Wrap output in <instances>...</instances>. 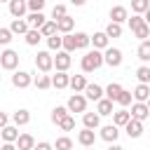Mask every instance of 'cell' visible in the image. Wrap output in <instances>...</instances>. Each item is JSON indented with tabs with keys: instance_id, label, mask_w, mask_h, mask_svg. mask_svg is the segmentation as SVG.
I'll use <instances>...</instances> for the list:
<instances>
[{
	"instance_id": "cell-48",
	"label": "cell",
	"mask_w": 150,
	"mask_h": 150,
	"mask_svg": "<svg viewBox=\"0 0 150 150\" xmlns=\"http://www.w3.org/2000/svg\"><path fill=\"white\" fill-rule=\"evenodd\" d=\"M5 124H9V115H7V112H2V110H0V129H2V127H5Z\"/></svg>"
},
{
	"instance_id": "cell-32",
	"label": "cell",
	"mask_w": 150,
	"mask_h": 150,
	"mask_svg": "<svg viewBox=\"0 0 150 150\" xmlns=\"http://www.w3.org/2000/svg\"><path fill=\"white\" fill-rule=\"evenodd\" d=\"M40 33H42L45 38H49V35H54V33H59V26H56V19H47V21L42 23V28H40Z\"/></svg>"
},
{
	"instance_id": "cell-4",
	"label": "cell",
	"mask_w": 150,
	"mask_h": 150,
	"mask_svg": "<svg viewBox=\"0 0 150 150\" xmlns=\"http://www.w3.org/2000/svg\"><path fill=\"white\" fill-rule=\"evenodd\" d=\"M35 68H38L40 73H49V70L54 68V56H52V52H38V54H35Z\"/></svg>"
},
{
	"instance_id": "cell-36",
	"label": "cell",
	"mask_w": 150,
	"mask_h": 150,
	"mask_svg": "<svg viewBox=\"0 0 150 150\" xmlns=\"http://www.w3.org/2000/svg\"><path fill=\"white\" fill-rule=\"evenodd\" d=\"M56 127H59L61 131H73V129H75V117L68 112V115H66V117H63V120H61Z\"/></svg>"
},
{
	"instance_id": "cell-7",
	"label": "cell",
	"mask_w": 150,
	"mask_h": 150,
	"mask_svg": "<svg viewBox=\"0 0 150 150\" xmlns=\"http://www.w3.org/2000/svg\"><path fill=\"white\" fill-rule=\"evenodd\" d=\"M98 136H101L105 143H117V138H120V127H117L115 122H112V124H105V127H101Z\"/></svg>"
},
{
	"instance_id": "cell-6",
	"label": "cell",
	"mask_w": 150,
	"mask_h": 150,
	"mask_svg": "<svg viewBox=\"0 0 150 150\" xmlns=\"http://www.w3.org/2000/svg\"><path fill=\"white\" fill-rule=\"evenodd\" d=\"M12 84H14L16 89H26V87L33 84V75L26 73V70H14V75H12Z\"/></svg>"
},
{
	"instance_id": "cell-37",
	"label": "cell",
	"mask_w": 150,
	"mask_h": 150,
	"mask_svg": "<svg viewBox=\"0 0 150 150\" xmlns=\"http://www.w3.org/2000/svg\"><path fill=\"white\" fill-rule=\"evenodd\" d=\"M148 7H150V0H131V12L134 14H145Z\"/></svg>"
},
{
	"instance_id": "cell-22",
	"label": "cell",
	"mask_w": 150,
	"mask_h": 150,
	"mask_svg": "<svg viewBox=\"0 0 150 150\" xmlns=\"http://www.w3.org/2000/svg\"><path fill=\"white\" fill-rule=\"evenodd\" d=\"M91 45H94L96 49H105V47L110 45V38H108V33H105V30H98V33H94V35H91Z\"/></svg>"
},
{
	"instance_id": "cell-17",
	"label": "cell",
	"mask_w": 150,
	"mask_h": 150,
	"mask_svg": "<svg viewBox=\"0 0 150 150\" xmlns=\"http://www.w3.org/2000/svg\"><path fill=\"white\" fill-rule=\"evenodd\" d=\"M9 14L12 16H23L28 12V0H9Z\"/></svg>"
},
{
	"instance_id": "cell-30",
	"label": "cell",
	"mask_w": 150,
	"mask_h": 150,
	"mask_svg": "<svg viewBox=\"0 0 150 150\" xmlns=\"http://www.w3.org/2000/svg\"><path fill=\"white\" fill-rule=\"evenodd\" d=\"M33 84H35L38 89H42V91H45V89H49V87H52V75L40 73V75H35V77H33Z\"/></svg>"
},
{
	"instance_id": "cell-45",
	"label": "cell",
	"mask_w": 150,
	"mask_h": 150,
	"mask_svg": "<svg viewBox=\"0 0 150 150\" xmlns=\"http://www.w3.org/2000/svg\"><path fill=\"white\" fill-rule=\"evenodd\" d=\"M12 35H14V33H12L9 28H0V47H7V45L12 42Z\"/></svg>"
},
{
	"instance_id": "cell-13",
	"label": "cell",
	"mask_w": 150,
	"mask_h": 150,
	"mask_svg": "<svg viewBox=\"0 0 150 150\" xmlns=\"http://www.w3.org/2000/svg\"><path fill=\"white\" fill-rule=\"evenodd\" d=\"M129 19V9L124 5H115L110 7V21H117V23H124Z\"/></svg>"
},
{
	"instance_id": "cell-43",
	"label": "cell",
	"mask_w": 150,
	"mask_h": 150,
	"mask_svg": "<svg viewBox=\"0 0 150 150\" xmlns=\"http://www.w3.org/2000/svg\"><path fill=\"white\" fill-rule=\"evenodd\" d=\"M136 77H138V82H148L150 84V68L148 66H138L136 68Z\"/></svg>"
},
{
	"instance_id": "cell-9",
	"label": "cell",
	"mask_w": 150,
	"mask_h": 150,
	"mask_svg": "<svg viewBox=\"0 0 150 150\" xmlns=\"http://www.w3.org/2000/svg\"><path fill=\"white\" fill-rule=\"evenodd\" d=\"M131 117H136V120H148L150 117V108H148V103L145 101H134L131 103Z\"/></svg>"
},
{
	"instance_id": "cell-31",
	"label": "cell",
	"mask_w": 150,
	"mask_h": 150,
	"mask_svg": "<svg viewBox=\"0 0 150 150\" xmlns=\"http://www.w3.org/2000/svg\"><path fill=\"white\" fill-rule=\"evenodd\" d=\"M73 91H84L87 87V77L84 75H70V84H68Z\"/></svg>"
},
{
	"instance_id": "cell-5",
	"label": "cell",
	"mask_w": 150,
	"mask_h": 150,
	"mask_svg": "<svg viewBox=\"0 0 150 150\" xmlns=\"http://www.w3.org/2000/svg\"><path fill=\"white\" fill-rule=\"evenodd\" d=\"M87 101H89V98H87L82 91H75V94L68 98V103H66V105H68V110H70V112H84V110H87Z\"/></svg>"
},
{
	"instance_id": "cell-42",
	"label": "cell",
	"mask_w": 150,
	"mask_h": 150,
	"mask_svg": "<svg viewBox=\"0 0 150 150\" xmlns=\"http://www.w3.org/2000/svg\"><path fill=\"white\" fill-rule=\"evenodd\" d=\"M54 148H56V150H70V148H73V141H70L68 136H59L56 143H54Z\"/></svg>"
},
{
	"instance_id": "cell-47",
	"label": "cell",
	"mask_w": 150,
	"mask_h": 150,
	"mask_svg": "<svg viewBox=\"0 0 150 150\" xmlns=\"http://www.w3.org/2000/svg\"><path fill=\"white\" fill-rule=\"evenodd\" d=\"M63 14H68L66 12V5H54L52 7V19H61Z\"/></svg>"
},
{
	"instance_id": "cell-49",
	"label": "cell",
	"mask_w": 150,
	"mask_h": 150,
	"mask_svg": "<svg viewBox=\"0 0 150 150\" xmlns=\"http://www.w3.org/2000/svg\"><path fill=\"white\" fill-rule=\"evenodd\" d=\"M49 148H54V145L47 143V141H40V143H38V150H49Z\"/></svg>"
},
{
	"instance_id": "cell-20",
	"label": "cell",
	"mask_w": 150,
	"mask_h": 150,
	"mask_svg": "<svg viewBox=\"0 0 150 150\" xmlns=\"http://www.w3.org/2000/svg\"><path fill=\"white\" fill-rule=\"evenodd\" d=\"M129 120H131V110H127L124 105H122L120 110H112V122H115L117 127H124Z\"/></svg>"
},
{
	"instance_id": "cell-38",
	"label": "cell",
	"mask_w": 150,
	"mask_h": 150,
	"mask_svg": "<svg viewBox=\"0 0 150 150\" xmlns=\"http://www.w3.org/2000/svg\"><path fill=\"white\" fill-rule=\"evenodd\" d=\"M105 33H108V38H120V35H122V23L110 21V23L105 26Z\"/></svg>"
},
{
	"instance_id": "cell-10",
	"label": "cell",
	"mask_w": 150,
	"mask_h": 150,
	"mask_svg": "<svg viewBox=\"0 0 150 150\" xmlns=\"http://www.w3.org/2000/svg\"><path fill=\"white\" fill-rule=\"evenodd\" d=\"M77 143H80L82 148H91V145L96 143V134H94V129L82 127V131H77Z\"/></svg>"
},
{
	"instance_id": "cell-26",
	"label": "cell",
	"mask_w": 150,
	"mask_h": 150,
	"mask_svg": "<svg viewBox=\"0 0 150 150\" xmlns=\"http://www.w3.org/2000/svg\"><path fill=\"white\" fill-rule=\"evenodd\" d=\"M23 38H26V45H28V47H38L45 35L40 33V28H28V33H26Z\"/></svg>"
},
{
	"instance_id": "cell-18",
	"label": "cell",
	"mask_w": 150,
	"mask_h": 150,
	"mask_svg": "<svg viewBox=\"0 0 150 150\" xmlns=\"http://www.w3.org/2000/svg\"><path fill=\"white\" fill-rule=\"evenodd\" d=\"M56 26H59V33H61V35H63V33H73V28H75V19L68 16V14H63L61 19H56Z\"/></svg>"
},
{
	"instance_id": "cell-8",
	"label": "cell",
	"mask_w": 150,
	"mask_h": 150,
	"mask_svg": "<svg viewBox=\"0 0 150 150\" xmlns=\"http://www.w3.org/2000/svg\"><path fill=\"white\" fill-rule=\"evenodd\" d=\"M70 63H73L70 52L59 49V52H56V56H54V68H56V70H68V68H70Z\"/></svg>"
},
{
	"instance_id": "cell-40",
	"label": "cell",
	"mask_w": 150,
	"mask_h": 150,
	"mask_svg": "<svg viewBox=\"0 0 150 150\" xmlns=\"http://www.w3.org/2000/svg\"><path fill=\"white\" fill-rule=\"evenodd\" d=\"M134 33V38H138V40H145V38H150V23L145 21L143 26H138L136 30H131Z\"/></svg>"
},
{
	"instance_id": "cell-3",
	"label": "cell",
	"mask_w": 150,
	"mask_h": 150,
	"mask_svg": "<svg viewBox=\"0 0 150 150\" xmlns=\"http://www.w3.org/2000/svg\"><path fill=\"white\" fill-rule=\"evenodd\" d=\"M103 61H105V66H110V68H117V66H122V61H124V56H122V49H117V47H105L103 49Z\"/></svg>"
},
{
	"instance_id": "cell-54",
	"label": "cell",
	"mask_w": 150,
	"mask_h": 150,
	"mask_svg": "<svg viewBox=\"0 0 150 150\" xmlns=\"http://www.w3.org/2000/svg\"><path fill=\"white\" fill-rule=\"evenodd\" d=\"M0 2H9V0H0Z\"/></svg>"
},
{
	"instance_id": "cell-41",
	"label": "cell",
	"mask_w": 150,
	"mask_h": 150,
	"mask_svg": "<svg viewBox=\"0 0 150 150\" xmlns=\"http://www.w3.org/2000/svg\"><path fill=\"white\" fill-rule=\"evenodd\" d=\"M131 98H134V94H131V91H127V89H122V91H120V96L115 98V103H120V105H124V108H127V105H131Z\"/></svg>"
},
{
	"instance_id": "cell-24",
	"label": "cell",
	"mask_w": 150,
	"mask_h": 150,
	"mask_svg": "<svg viewBox=\"0 0 150 150\" xmlns=\"http://www.w3.org/2000/svg\"><path fill=\"white\" fill-rule=\"evenodd\" d=\"M12 122H14L16 127H26V124L30 122V112H28L26 108H19L16 112H12Z\"/></svg>"
},
{
	"instance_id": "cell-19",
	"label": "cell",
	"mask_w": 150,
	"mask_h": 150,
	"mask_svg": "<svg viewBox=\"0 0 150 150\" xmlns=\"http://www.w3.org/2000/svg\"><path fill=\"white\" fill-rule=\"evenodd\" d=\"M112 103H115V101H110L108 96L98 98V101H96V112H98L101 117H105V115H112Z\"/></svg>"
},
{
	"instance_id": "cell-2",
	"label": "cell",
	"mask_w": 150,
	"mask_h": 150,
	"mask_svg": "<svg viewBox=\"0 0 150 150\" xmlns=\"http://www.w3.org/2000/svg\"><path fill=\"white\" fill-rule=\"evenodd\" d=\"M19 59H21L19 52H14V49L7 47V49L0 52V68L2 70H16L19 68Z\"/></svg>"
},
{
	"instance_id": "cell-34",
	"label": "cell",
	"mask_w": 150,
	"mask_h": 150,
	"mask_svg": "<svg viewBox=\"0 0 150 150\" xmlns=\"http://www.w3.org/2000/svg\"><path fill=\"white\" fill-rule=\"evenodd\" d=\"M68 112H70V110H68V105H56V108L52 110V122H54V124H59Z\"/></svg>"
},
{
	"instance_id": "cell-50",
	"label": "cell",
	"mask_w": 150,
	"mask_h": 150,
	"mask_svg": "<svg viewBox=\"0 0 150 150\" xmlns=\"http://www.w3.org/2000/svg\"><path fill=\"white\" fill-rule=\"evenodd\" d=\"M87 0H70V5H75V7H82Z\"/></svg>"
},
{
	"instance_id": "cell-12",
	"label": "cell",
	"mask_w": 150,
	"mask_h": 150,
	"mask_svg": "<svg viewBox=\"0 0 150 150\" xmlns=\"http://www.w3.org/2000/svg\"><path fill=\"white\" fill-rule=\"evenodd\" d=\"M0 136H2V141L5 143H16V138H19V127L12 122V124H5L2 129H0Z\"/></svg>"
},
{
	"instance_id": "cell-21",
	"label": "cell",
	"mask_w": 150,
	"mask_h": 150,
	"mask_svg": "<svg viewBox=\"0 0 150 150\" xmlns=\"http://www.w3.org/2000/svg\"><path fill=\"white\" fill-rule=\"evenodd\" d=\"M82 124L84 127H89V129H98L101 127V115L98 112H82Z\"/></svg>"
},
{
	"instance_id": "cell-23",
	"label": "cell",
	"mask_w": 150,
	"mask_h": 150,
	"mask_svg": "<svg viewBox=\"0 0 150 150\" xmlns=\"http://www.w3.org/2000/svg\"><path fill=\"white\" fill-rule=\"evenodd\" d=\"M150 98V84L148 82H138L134 89V101H148Z\"/></svg>"
},
{
	"instance_id": "cell-29",
	"label": "cell",
	"mask_w": 150,
	"mask_h": 150,
	"mask_svg": "<svg viewBox=\"0 0 150 150\" xmlns=\"http://www.w3.org/2000/svg\"><path fill=\"white\" fill-rule=\"evenodd\" d=\"M45 40H47L49 52H59V49L63 47V35H61V33H54V35H49V38H45Z\"/></svg>"
},
{
	"instance_id": "cell-44",
	"label": "cell",
	"mask_w": 150,
	"mask_h": 150,
	"mask_svg": "<svg viewBox=\"0 0 150 150\" xmlns=\"http://www.w3.org/2000/svg\"><path fill=\"white\" fill-rule=\"evenodd\" d=\"M127 21H129V28H131V30H136L138 26H143V23H145V16H143V14H134V16H131V19H127Z\"/></svg>"
},
{
	"instance_id": "cell-11",
	"label": "cell",
	"mask_w": 150,
	"mask_h": 150,
	"mask_svg": "<svg viewBox=\"0 0 150 150\" xmlns=\"http://www.w3.org/2000/svg\"><path fill=\"white\" fill-rule=\"evenodd\" d=\"M124 131H127L129 138H141V134H143V122L136 120V117H131V120L124 124Z\"/></svg>"
},
{
	"instance_id": "cell-52",
	"label": "cell",
	"mask_w": 150,
	"mask_h": 150,
	"mask_svg": "<svg viewBox=\"0 0 150 150\" xmlns=\"http://www.w3.org/2000/svg\"><path fill=\"white\" fill-rule=\"evenodd\" d=\"M143 16H145V21H148V23H150V7H148V9H145V14H143Z\"/></svg>"
},
{
	"instance_id": "cell-25",
	"label": "cell",
	"mask_w": 150,
	"mask_h": 150,
	"mask_svg": "<svg viewBox=\"0 0 150 150\" xmlns=\"http://www.w3.org/2000/svg\"><path fill=\"white\" fill-rule=\"evenodd\" d=\"M38 143H35V138L30 136V134H19V138H16V148L19 150H33Z\"/></svg>"
},
{
	"instance_id": "cell-15",
	"label": "cell",
	"mask_w": 150,
	"mask_h": 150,
	"mask_svg": "<svg viewBox=\"0 0 150 150\" xmlns=\"http://www.w3.org/2000/svg\"><path fill=\"white\" fill-rule=\"evenodd\" d=\"M70 84V75H68V70H56V75H52V87H56V89H66Z\"/></svg>"
},
{
	"instance_id": "cell-14",
	"label": "cell",
	"mask_w": 150,
	"mask_h": 150,
	"mask_svg": "<svg viewBox=\"0 0 150 150\" xmlns=\"http://www.w3.org/2000/svg\"><path fill=\"white\" fill-rule=\"evenodd\" d=\"M28 28H30V26H28V21H26L23 16H14V21L9 23V30H12L14 35H26Z\"/></svg>"
},
{
	"instance_id": "cell-53",
	"label": "cell",
	"mask_w": 150,
	"mask_h": 150,
	"mask_svg": "<svg viewBox=\"0 0 150 150\" xmlns=\"http://www.w3.org/2000/svg\"><path fill=\"white\" fill-rule=\"evenodd\" d=\"M145 103H148V108H150V98H148V101H145Z\"/></svg>"
},
{
	"instance_id": "cell-28",
	"label": "cell",
	"mask_w": 150,
	"mask_h": 150,
	"mask_svg": "<svg viewBox=\"0 0 150 150\" xmlns=\"http://www.w3.org/2000/svg\"><path fill=\"white\" fill-rule=\"evenodd\" d=\"M136 54H138V59H141L143 63H148V61H150V38H145V40H141V45H138V49H136Z\"/></svg>"
},
{
	"instance_id": "cell-33",
	"label": "cell",
	"mask_w": 150,
	"mask_h": 150,
	"mask_svg": "<svg viewBox=\"0 0 150 150\" xmlns=\"http://www.w3.org/2000/svg\"><path fill=\"white\" fill-rule=\"evenodd\" d=\"M73 35H75L77 49H87V47L91 45V35H87V33H73Z\"/></svg>"
},
{
	"instance_id": "cell-35",
	"label": "cell",
	"mask_w": 150,
	"mask_h": 150,
	"mask_svg": "<svg viewBox=\"0 0 150 150\" xmlns=\"http://www.w3.org/2000/svg\"><path fill=\"white\" fill-rule=\"evenodd\" d=\"M61 49H66V52H70V54L77 49V45H75V35H73V33H63V47H61Z\"/></svg>"
},
{
	"instance_id": "cell-39",
	"label": "cell",
	"mask_w": 150,
	"mask_h": 150,
	"mask_svg": "<svg viewBox=\"0 0 150 150\" xmlns=\"http://www.w3.org/2000/svg\"><path fill=\"white\" fill-rule=\"evenodd\" d=\"M120 91H122V84H117V82H110V84L105 87V96H108L110 101H115V98L120 96Z\"/></svg>"
},
{
	"instance_id": "cell-16",
	"label": "cell",
	"mask_w": 150,
	"mask_h": 150,
	"mask_svg": "<svg viewBox=\"0 0 150 150\" xmlns=\"http://www.w3.org/2000/svg\"><path fill=\"white\" fill-rule=\"evenodd\" d=\"M84 96H87L89 101H98V98L105 96V89H103L101 84H89V82H87V87H84Z\"/></svg>"
},
{
	"instance_id": "cell-1",
	"label": "cell",
	"mask_w": 150,
	"mask_h": 150,
	"mask_svg": "<svg viewBox=\"0 0 150 150\" xmlns=\"http://www.w3.org/2000/svg\"><path fill=\"white\" fill-rule=\"evenodd\" d=\"M105 61H103V49H89V52H84V56H82V61H80V66H82V73H94V70H98L101 66H103Z\"/></svg>"
},
{
	"instance_id": "cell-27",
	"label": "cell",
	"mask_w": 150,
	"mask_h": 150,
	"mask_svg": "<svg viewBox=\"0 0 150 150\" xmlns=\"http://www.w3.org/2000/svg\"><path fill=\"white\" fill-rule=\"evenodd\" d=\"M26 21H28L30 28H42V23L47 21V16H45L42 12H30V14L26 16Z\"/></svg>"
},
{
	"instance_id": "cell-51",
	"label": "cell",
	"mask_w": 150,
	"mask_h": 150,
	"mask_svg": "<svg viewBox=\"0 0 150 150\" xmlns=\"http://www.w3.org/2000/svg\"><path fill=\"white\" fill-rule=\"evenodd\" d=\"M2 150H14V143H2Z\"/></svg>"
},
{
	"instance_id": "cell-55",
	"label": "cell",
	"mask_w": 150,
	"mask_h": 150,
	"mask_svg": "<svg viewBox=\"0 0 150 150\" xmlns=\"http://www.w3.org/2000/svg\"><path fill=\"white\" fill-rule=\"evenodd\" d=\"M0 52H2V49H0Z\"/></svg>"
},
{
	"instance_id": "cell-46",
	"label": "cell",
	"mask_w": 150,
	"mask_h": 150,
	"mask_svg": "<svg viewBox=\"0 0 150 150\" xmlns=\"http://www.w3.org/2000/svg\"><path fill=\"white\" fill-rule=\"evenodd\" d=\"M47 5V0H28V9L30 12H42Z\"/></svg>"
}]
</instances>
